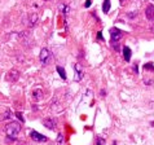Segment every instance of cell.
<instances>
[{
    "instance_id": "6da1fadb",
    "label": "cell",
    "mask_w": 154,
    "mask_h": 145,
    "mask_svg": "<svg viewBox=\"0 0 154 145\" xmlns=\"http://www.w3.org/2000/svg\"><path fill=\"white\" fill-rule=\"evenodd\" d=\"M20 131H21V125L18 122H11L5 126V134L9 136V137L14 139L16 136L20 134Z\"/></svg>"
},
{
    "instance_id": "7a4b0ae2",
    "label": "cell",
    "mask_w": 154,
    "mask_h": 145,
    "mask_svg": "<svg viewBox=\"0 0 154 145\" xmlns=\"http://www.w3.org/2000/svg\"><path fill=\"white\" fill-rule=\"evenodd\" d=\"M110 36H112V43L115 44L121 40L122 38V31L119 29H112L110 30Z\"/></svg>"
},
{
    "instance_id": "3957f363",
    "label": "cell",
    "mask_w": 154,
    "mask_h": 145,
    "mask_svg": "<svg viewBox=\"0 0 154 145\" xmlns=\"http://www.w3.org/2000/svg\"><path fill=\"white\" fill-rule=\"evenodd\" d=\"M31 139L34 140V141H36V143H44L47 141V137L44 135H40L39 132H36V131H32L31 132Z\"/></svg>"
},
{
    "instance_id": "277c9868",
    "label": "cell",
    "mask_w": 154,
    "mask_h": 145,
    "mask_svg": "<svg viewBox=\"0 0 154 145\" xmlns=\"http://www.w3.org/2000/svg\"><path fill=\"white\" fill-rule=\"evenodd\" d=\"M49 57H51L49 51L47 49V48H43L42 52H40V56H39L42 63H47V62H48V61H49Z\"/></svg>"
},
{
    "instance_id": "5b68a950",
    "label": "cell",
    "mask_w": 154,
    "mask_h": 145,
    "mask_svg": "<svg viewBox=\"0 0 154 145\" xmlns=\"http://www.w3.org/2000/svg\"><path fill=\"white\" fill-rule=\"evenodd\" d=\"M74 70H75V74H74L75 80H80L83 78V69H82V66H80L79 63H76V65L74 66Z\"/></svg>"
},
{
    "instance_id": "8992f818",
    "label": "cell",
    "mask_w": 154,
    "mask_h": 145,
    "mask_svg": "<svg viewBox=\"0 0 154 145\" xmlns=\"http://www.w3.org/2000/svg\"><path fill=\"white\" fill-rule=\"evenodd\" d=\"M145 14H146V18L153 21L154 20V7L153 5H148L146 9H145Z\"/></svg>"
},
{
    "instance_id": "52a82bcc",
    "label": "cell",
    "mask_w": 154,
    "mask_h": 145,
    "mask_svg": "<svg viewBox=\"0 0 154 145\" xmlns=\"http://www.w3.org/2000/svg\"><path fill=\"white\" fill-rule=\"evenodd\" d=\"M44 126L49 130H53L54 127H56V121L52 118H47V119H44Z\"/></svg>"
},
{
    "instance_id": "ba28073f",
    "label": "cell",
    "mask_w": 154,
    "mask_h": 145,
    "mask_svg": "<svg viewBox=\"0 0 154 145\" xmlns=\"http://www.w3.org/2000/svg\"><path fill=\"white\" fill-rule=\"evenodd\" d=\"M123 57H125V60L127 62L131 60V49H130V47H123Z\"/></svg>"
},
{
    "instance_id": "9c48e42d",
    "label": "cell",
    "mask_w": 154,
    "mask_h": 145,
    "mask_svg": "<svg viewBox=\"0 0 154 145\" xmlns=\"http://www.w3.org/2000/svg\"><path fill=\"white\" fill-rule=\"evenodd\" d=\"M110 0H104V4H102V11H104V13H108L110 11Z\"/></svg>"
},
{
    "instance_id": "30bf717a",
    "label": "cell",
    "mask_w": 154,
    "mask_h": 145,
    "mask_svg": "<svg viewBox=\"0 0 154 145\" xmlns=\"http://www.w3.org/2000/svg\"><path fill=\"white\" fill-rule=\"evenodd\" d=\"M57 71H58V74H60V76H61L62 79H66V71L63 70L61 66H57Z\"/></svg>"
},
{
    "instance_id": "8fae6325",
    "label": "cell",
    "mask_w": 154,
    "mask_h": 145,
    "mask_svg": "<svg viewBox=\"0 0 154 145\" xmlns=\"http://www.w3.org/2000/svg\"><path fill=\"white\" fill-rule=\"evenodd\" d=\"M38 20V16L36 14H31V17H30V26H32V25H35Z\"/></svg>"
},
{
    "instance_id": "7c38bea8",
    "label": "cell",
    "mask_w": 154,
    "mask_h": 145,
    "mask_svg": "<svg viewBox=\"0 0 154 145\" xmlns=\"http://www.w3.org/2000/svg\"><path fill=\"white\" fill-rule=\"evenodd\" d=\"M57 145H63V136L61 134H58L57 136Z\"/></svg>"
},
{
    "instance_id": "4fadbf2b",
    "label": "cell",
    "mask_w": 154,
    "mask_h": 145,
    "mask_svg": "<svg viewBox=\"0 0 154 145\" xmlns=\"http://www.w3.org/2000/svg\"><path fill=\"white\" fill-rule=\"evenodd\" d=\"M105 144V140L101 139V137H97V145H104Z\"/></svg>"
},
{
    "instance_id": "5bb4252c",
    "label": "cell",
    "mask_w": 154,
    "mask_h": 145,
    "mask_svg": "<svg viewBox=\"0 0 154 145\" xmlns=\"http://www.w3.org/2000/svg\"><path fill=\"white\" fill-rule=\"evenodd\" d=\"M144 67H145V69H146V70H148V69H149V70H154V67H153V65H150V63H149V65H148V63H146V65H145Z\"/></svg>"
},
{
    "instance_id": "9a60e30c",
    "label": "cell",
    "mask_w": 154,
    "mask_h": 145,
    "mask_svg": "<svg viewBox=\"0 0 154 145\" xmlns=\"http://www.w3.org/2000/svg\"><path fill=\"white\" fill-rule=\"evenodd\" d=\"M11 117V113H9V110H7V113H5V116H3V118L5 119V118H9Z\"/></svg>"
},
{
    "instance_id": "2e32d148",
    "label": "cell",
    "mask_w": 154,
    "mask_h": 145,
    "mask_svg": "<svg viewBox=\"0 0 154 145\" xmlns=\"http://www.w3.org/2000/svg\"><path fill=\"white\" fill-rule=\"evenodd\" d=\"M89 5H91V0H88V2H87V3H85V7H87V8H88Z\"/></svg>"
},
{
    "instance_id": "e0dca14e",
    "label": "cell",
    "mask_w": 154,
    "mask_h": 145,
    "mask_svg": "<svg viewBox=\"0 0 154 145\" xmlns=\"http://www.w3.org/2000/svg\"><path fill=\"white\" fill-rule=\"evenodd\" d=\"M152 126H154V122H152Z\"/></svg>"
},
{
    "instance_id": "ac0fdd59",
    "label": "cell",
    "mask_w": 154,
    "mask_h": 145,
    "mask_svg": "<svg viewBox=\"0 0 154 145\" xmlns=\"http://www.w3.org/2000/svg\"><path fill=\"white\" fill-rule=\"evenodd\" d=\"M122 2H123V0H122Z\"/></svg>"
}]
</instances>
